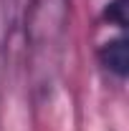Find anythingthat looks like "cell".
<instances>
[{
  "label": "cell",
  "mask_w": 129,
  "mask_h": 131,
  "mask_svg": "<svg viewBox=\"0 0 129 131\" xmlns=\"http://www.w3.org/2000/svg\"><path fill=\"white\" fill-rule=\"evenodd\" d=\"M104 20L124 28L127 25V0H112L106 5V10H104Z\"/></svg>",
  "instance_id": "3957f363"
},
{
  "label": "cell",
  "mask_w": 129,
  "mask_h": 131,
  "mask_svg": "<svg viewBox=\"0 0 129 131\" xmlns=\"http://www.w3.org/2000/svg\"><path fill=\"white\" fill-rule=\"evenodd\" d=\"M5 35H8V5L5 0H0V53L5 46Z\"/></svg>",
  "instance_id": "277c9868"
},
{
  "label": "cell",
  "mask_w": 129,
  "mask_h": 131,
  "mask_svg": "<svg viewBox=\"0 0 129 131\" xmlns=\"http://www.w3.org/2000/svg\"><path fill=\"white\" fill-rule=\"evenodd\" d=\"M99 61L106 71H112L114 76L124 78L129 73V48L124 38H116V40H106L101 50H99Z\"/></svg>",
  "instance_id": "7a4b0ae2"
},
{
  "label": "cell",
  "mask_w": 129,
  "mask_h": 131,
  "mask_svg": "<svg viewBox=\"0 0 129 131\" xmlns=\"http://www.w3.org/2000/svg\"><path fill=\"white\" fill-rule=\"evenodd\" d=\"M68 0H33L28 20V46L33 66L51 71L61 53L68 23Z\"/></svg>",
  "instance_id": "6da1fadb"
}]
</instances>
